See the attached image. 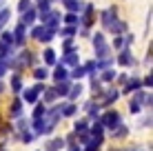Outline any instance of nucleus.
Listing matches in <instances>:
<instances>
[{
    "mask_svg": "<svg viewBox=\"0 0 153 151\" xmlns=\"http://www.w3.org/2000/svg\"><path fill=\"white\" fill-rule=\"evenodd\" d=\"M91 91H93V93H100V91H102V87H100V80H96V78L91 80Z\"/></svg>",
    "mask_w": 153,
    "mask_h": 151,
    "instance_id": "nucleus-24",
    "label": "nucleus"
},
{
    "mask_svg": "<svg viewBox=\"0 0 153 151\" xmlns=\"http://www.w3.org/2000/svg\"><path fill=\"white\" fill-rule=\"evenodd\" d=\"M73 131H76V133L89 131V122H87V120H76V122H73Z\"/></svg>",
    "mask_w": 153,
    "mask_h": 151,
    "instance_id": "nucleus-12",
    "label": "nucleus"
},
{
    "mask_svg": "<svg viewBox=\"0 0 153 151\" xmlns=\"http://www.w3.org/2000/svg\"><path fill=\"white\" fill-rule=\"evenodd\" d=\"M73 31H76V29H73V27H67V29H62V36H71V33H73Z\"/></svg>",
    "mask_w": 153,
    "mask_h": 151,
    "instance_id": "nucleus-25",
    "label": "nucleus"
},
{
    "mask_svg": "<svg viewBox=\"0 0 153 151\" xmlns=\"http://www.w3.org/2000/svg\"><path fill=\"white\" fill-rule=\"evenodd\" d=\"M45 62H47V65H56V54H53V49H47L45 51Z\"/></svg>",
    "mask_w": 153,
    "mask_h": 151,
    "instance_id": "nucleus-19",
    "label": "nucleus"
},
{
    "mask_svg": "<svg viewBox=\"0 0 153 151\" xmlns=\"http://www.w3.org/2000/svg\"><path fill=\"white\" fill-rule=\"evenodd\" d=\"M38 96H40V93L36 91L33 87H31V89H22V98H20V100H22V102H27V105H36V102L40 100Z\"/></svg>",
    "mask_w": 153,
    "mask_h": 151,
    "instance_id": "nucleus-4",
    "label": "nucleus"
},
{
    "mask_svg": "<svg viewBox=\"0 0 153 151\" xmlns=\"http://www.w3.org/2000/svg\"><path fill=\"white\" fill-rule=\"evenodd\" d=\"M29 7V0H20V9H22V11H25V9H27Z\"/></svg>",
    "mask_w": 153,
    "mask_h": 151,
    "instance_id": "nucleus-26",
    "label": "nucleus"
},
{
    "mask_svg": "<svg viewBox=\"0 0 153 151\" xmlns=\"http://www.w3.org/2000/svg\"><path fill=\"white\" fill-rule=\"evenodd\" d=\"M69 151H82V147L78 144V147H73V149H69Z\"/></svg>",
    "mask_w": 153,
    "mask_h": 151,
    "instance_id": "nucleus-28",
    "label": "nucleus"
},
{
    "mask_svg": "<svg viewBox=\"0 0 153 151\" xmlns=\"http://www.w3.org/2000/svg\"><path fill=\"white\" fill-rule=\"evenodd\" d=\"M33 76H36V80H45V78H49V71H47L45 67H38V69L33 71Z\"/></svg>",
    "mask_w": 153,
    "mask_h": 151,
    "instance_id": "nucleus-18",
    "label": "nucleus"
},
{
    "mask_svg": "<svg viewBox=\"0 0 153 151\" xmlns=\"http://www.w3.org/2000/svg\"><path fill=\"white\" fill-rule=\"evenodd\" d=\"M56 100H58L56 89H47V87H45V102H49V105H51V102H56Z\"/></svg>",
    "mask_w": 153,
    "mask_h": 151,
    "instance_id": "nucleus-15",
    "label": "nucleus"
},
{
    "mask_svg": "<svg viewBox=\"0 0 153 151\" xmlns=\"http://www.w3.org/2000/svg\"><path fill=\"white\" fill-rule=\"evenodd\" d=\"M126 133H129V127L122 122V124H118V127L111 131V138H115V140H122V138H126Z\"/></svg>",
    "mask_w": 153,
    "mask_h": 151,
    "instance_id": "nucleus-9",
    "label": "nucleus"
},
{
    "mask_svg": "<svg viewBox=\"0 0 153 151\" xmlns=\"http://www.w3.org/2000/svg\"><path fill=\"white\" fill-rule=\"evenodd\" d=\"M4 71H7V67H4V62H2V60H0V78H2V76H4Z\"/></svg>",
    "mask_w": 153,
    "mask_h": 151,
    "instance_id": "nucleus-27",
    "label": "nucleus"
},
{
    "mask_svg": "<svg viewBox=\"0 0 153 151\" xmlns=\"http://www.w3.org/2000/svg\"><path fill=\"white\" fill-rule=\"evenodd\" d=\"M84 74H87V71H84V67H80V65H78L76 69H73V74H71V78H82Z\"/></svg>",
    "mask_w": 153,
    "mask_h": 151,
    "instance_id": "nucleus-22",
    "label": "nucleus"
},
{
    "mask_svg": "<svg viewBox=\"0 0 153 151\" xmlns=\"http://www.w3.org/2000/svg\"><path fill=\"white\" fill-rule=\"evenodd\" d=\"M53 78H56V82H62V80H69V74H67L65 67H58L53 71Z\"/></svg>",
    "mask_w": 153,
    "mask_h": 151,
    "instance_id": "nucleus-11",
    "label": "nucleus"
},
{
    "mask_svg": "<svg viewBox=\"0 0 153 151\" xmlns=\"http://www.w3.org/2000/svg\"><path fill=\"white\" fill-rule=\"evenodd\" d=\"M98 120L104 124V129H111V131H113L118 124H122V116H120L118 111H107L104 116H100Z\"/></svg>",
    "mask_w": 153,
    "mask_h": 151,
    "instance_id": "nucleus-1",
    "label": "nucleus"
},
{
    "mask_svg": "<svg viewBox=\"0 0 153 151\" xmlns=\"http://www.w3.org/2000/svg\"><path fill=\"white\" fill-rule=\"evenodd\" d=\"M109 151H120V149H109Z\"/></svg>",
    "mask_w": 153,
    "mask_h": 151,
    "instance_id": "nucleus-31",
    "label": "nucleus"
},
{
    "mask_svg": "<svg viewBox=\"0 0 153 151\" xmlns=\"http://www.w3.org/2000/svg\"><path fill=\"white\" fill-rule=\"evenodd\" d=\"M140 109H142L140 102H135V100H131V102H129V111H131V113H140Z\"/></svg>",
    "mask_w": 153,
    "mask_h": 151,
    "instance_id": "nucleus-21",
    "label": "nucleus"
},
{
    "mask_svg": "<svg viewBox=\"0 0 153 151\" xmlns=\"http://www.w3.org/2000/svg\"><path fill=\"white\" fill-rule=\"evenodd\" d=\"M2 91H4V82L0 80V93H2Z\"/></svg>",
    "mask_w": 153,
    "mask_h": 151,
    "instance_id": "nucleus-29",
    "label": "nucleus"
},
{
    "mask_svg": "<svg viewBox=\"0 0 153 151\" xmlns=\"http://www.w3.org/2000/svg\"><path fill=\"white\" fill-rule=\"evenodd\" d=\"M102 80H104V82H111V80H115V71H113V69H104Z\"/></svg>",
    "mask_w": 153,
    "mask_h": 151,
    "instance_id": "nucleus-20",
    "label": "nucleus"
},
{
    "mask_svg": "<svg viewBox=\"0 0 153 151\" xmlns=\"http://www.w3.org/2000/svg\"><path fill=\"white\" fill-rule=\"evenodd\" d=\"M11 89H13V93H20V91H22V78H20V74H16V76H13V80H11Z\"/></svg>",
    "mask_w": 153,
    "mask_h": 151,
    "instance_id": "nucleus-13",
    "label": "nucleus"
},
{
    "mask_svg": "<svg viewBox=\"0 0 153 151\" xmlns=\"http://www.w3.org/2000/svg\"><path fill=\"white\" fill-rule=\"evenodd\" d=\"M18 136H20V140H22L25 144H29V142H33V140H36V133L33 131H22V133H18Z\"/></svg>",
    "mask_w": 153,
    "mask_h": 151,
    "instance_id": "nucleus-17",
    "label": "nucleus"
},
{
    "mask_svg": "<svg viewBox=\"0 0 153 151\" xmlns=\"http://www.w3.org/2000/svg\"><path fill=\"white\" fill-rule=\"evenodd\" d=\"M120 98V91L118 89H107L104 91V100H102V107H109V105H113L115 100Z\"/></svg>",
    "mask_w": 153,
    "mask_h": 151,
    "instance_id": "nucleus-7",
    "label": "nucleus"
},
{
    "mask_svg": "<svg viewBox=\"0 0 153 151\" xmlns=\"http://www.w3.org/2000/svg\"><path fill=\"white\" fill-rule=\"evenodd\" d=\"M140 87H142V82L138 80V78H129V80L124 82L122 93H135V91H140Z\"/></svg>",
    "mask_w": 153,
    "mask_h": 151,
    "instance_id": "nucleus-5",
    "label": "nucleus"
},
{
    "mask_svg": "<svg viewBox=\"0 0 153 151\" xmlns=\"http://www.w3.org/2000/svg\"><path fill=\"white\" fill-rule=\"evenodd\" d=\"M80 93H82V85H80V82H73L71 89H69V93H67V102H73Z\"/></svg>",
    "mask_w": 153,
    "mask_h": 151,
    "instance_id": "nucleus-8",
    "label": "nucleus"
},
{
    "mask_svg": "<svg viewBox=\"0 0 153 151\" xmlns=\"http://www.w3.org/2000/svg\"><path fill=\"white\" fill-rule=\"evenodd\" d=\"M45 111H47V107H45V105H40V102H36V107H33V116H31V120H36V118H42V116H45Z\"/></svg>",
    "mask_w": 153,
    "mask_h": 151,
    "instance_id": "nucleus-14",
    "label": "nucleus"
},
{
    "mask_svg": "<svg viewBox=\"0 0 153 151\" xmlns=\"http://www.w3.org/2000/svg\"><path fill=\"white\" fill-rule=\"evenodd\" d=\"M93 45H96V56H98V58H104V56H109V47H107V42H104L102 33H98L96 38H93Z\"/></svg>",
    "mask_w": 153,
    "mask_h": 151,
    "instance_id": "nucleus-3",
    "label": "nucleus"
},
{
    "mask_svg": "<svg viewBox=\"0 0 153 151\" xmlns=\"http://www.w3.org/2000/svg\"><path fill=\"white\" fill-rule=\"evenodd\" d=\"M71 85H73V82H71V78H69V80H62V82H58V85L53 87V89H56V93H58V98H67V93H69V89H71Z\"/></svg>",
    "mask_w": 153,
    "mask_h": 151,
    "instance_id": "nucleus-6",
    "label": "nucleus"
},
{
    "mask_svg": "<svg viewBox=\"0 0 153 151\" xmlns=\"http://www.w3.org/2000/svg\"><path fill=\"white\" fill-rule=\"evenodd\" d=\"M62 62H65L67 67H76V65H80V58H78L76 54H71V56H65V60H62Z\"/></svg>",
    "mask_w": 153,
    "mask_h": 151,
    "instance_id": "nucleus-16",
    "label": "nucleus"
},
{
    "mask_svg": "<svg viewBox=\"0 0 153 151\" xmlns=\"http://www.w3.org/2000/svg\"><path fill=\"white\" fill-rule=\"evenodd\" d=\"M0 151H9V149H4V147H0Z\"/></svg>",
    "mask_w": 153,
    "mask_h": 151,
    "instance_id": "nucleus-30",
    "label": "nucleus"
},
{
    "mask_svg": "<svg viewBox=\"0 0 153 151\" xmlns=\"http://www.w3.org/2000/svg\"><path fill=\"white\" fill-rule=\"evenodd\" d=\"M142 87H149V89H151V85H153V78H151V71H149V76H144V78H142Z\"/></svg>",
    "mask_w": 153,
    "mask_h": 151,
    "instance_id": "nucleus-23",
    "label": "nucleus"
},
{
    "mask_svg": "<svg viewBox=\"0 0 153 151\" xmlns=\"http://www.w3.org/2000/svg\"><path fill=\"white\" fill-rule=\"evenodd\" d=\"M118 62H120L122 67H131V65H133V56H131V51H129V49H124L122 54H120Z\"/></svg>",
    "mask_w": 153,
    "mask_h": 151,
    "instance_id": "nucleus-10",
    "label": "nucleus"
},
{
    "mask_svg": "<svg viewBox=\"0 0 153 151\" xmlns=\"http://www.w3.org/2000/svg\"><path fill=\"white\" fill-rule=\"evenodd\" d=\"M22 109H25V102L20 100V98H13L11 107H9V118H11V120H18V118H22Z\"/></svg>",
    "mask_w": 153,
    "mask_h": 151,
    "instance_id": "nucleus-2",
    "label": "nucleus"
}]
</instances>
